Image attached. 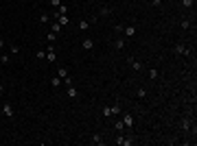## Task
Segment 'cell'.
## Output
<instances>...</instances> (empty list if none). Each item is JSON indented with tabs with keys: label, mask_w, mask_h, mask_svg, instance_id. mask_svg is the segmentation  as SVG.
<instances>
[{
	"label": "cell",
	"mask_w": 197,
	"mask_h": 146,
	"mask_svg": "<svg viewBox=\"0 0 197 146\" xmlns=\"http://www.w3.org/2000/svg\"><path fill=\"white\" fill-rule=\"evenodd\" d=\"M114 144H116V146H132V144H136V140H134V137H127V135H123V133H118L116 140H114Z\"/></svg>",
	"instance_id": "obj_1"
},
{
	"label": "cell",
	"mask_w": 197,
	"mask_h": 146,
	"mask_svg": "<svg viewBox=\"0 0 197 146\" xmlns=\"http://www.w3.org/2000/svg\"><path fill=\"white\" fill-rule=\"evenodd\" d=\"M173 53H175V55H180V57H186V55H191V50H188V48H186L182 41L173 46Z\"/></svg>",
	"instance_id": "obj_2"
},
{
	"label": "cell",
	"mask_w": 197,
	"mask_h": 146,
	"mask_svg": "<svg viewBox=\"0 0 197 146\" xmlns=\"http://www.w3.org/2000/svg\"><path fill=\"white\" fill-rule=\"evenodd\" d=\"M57 77L66 83V85H70V77H68V68H64V65H59L57 68Z\"/></svg>",
	"instance_id": "obj_3"
},
{
	"label": "cell",
	"mask_w": 197,
	"mask_h": 146,
	"mask_svg": "<svg viewBox=\"0 0 197 146\" xmlns=\"http://www.w3.org/2000/svg\"><path fill=\"white\" fill-rule=\"evenodd\" d=\"M120 120H123V124H125V129H132V127H134V116H132L129 111L123 113V118H120Z\"/></svg>",
	"instance_id": "obj_4"
},
{
	"label": "cell",
	"mask_w": 197,
	"mask_h": 146,
	"mask_svg": "<svg viewBox=\"0 0 197 146\" xmlns=\"http://www.w3.org/2000/svg\"><path fill=\"white\" fill-rule=\"evenodd\" d=\"M46 59L51 61V63H55V61H57V53H55L53 44H51V46H46Z\"/></svg>",
	"instance_id": "obj_5"
},
{
	"label": "cell",
	"mask_w": 197,
	"mask_h": 146,
	"mask_svg": "<svg viewBox=\"0 0 197 146\" xmlns=\"http://www.w3.org/2000/svg\"><path fill=\"white\" fill-rule=\"evenodd\" d=\"M81 46H83V50L90 53V50H94V39H92V37H86V39L81 41Z\"/></svg>",
	"instance_id": "obj_6"
},
{
	"label": "cell",
	"mask_w": 197,
	"mask_h": 146,
	"mask_svg": "<svg viewBox=\"0 0 197 146\" xmlns=\"http://www.w3.org/2000/svg\"><path fill=\"white\" fill-rule=\"evenodd\" d=\"M2 113L7 116V118H13L15 113H13V107H11V103H5L2 105Z\"/></svg>",
	"instance_id": "obj_7"
},
{
	"label": "cell",
	"mask_w": 197,
	"mask_h": 146,
	"mask_svg": "<svg viewBox=\"0 0 197 146\" xmlns=\"http://www.w3.org/2000/svg\"><path fill=\"white\" fill-rule=\"evenodd\" d=\"M61 29H64V26H61V24H59V22H55V20H51V31H53L55 35H59V33H61Z\"/></svg>",
	"instance_id": "obj_8"
},
{
	"label": "cell",
	"mask_w": 197,
	"mask_h": 146,
	"mask_svg": "<svg viewBox=\"0 0 197 146\" xmlns=\"http://www.w3.org/2000/svg\"><path fill=\"white\" fill-rule=\"evenodd\" d=\"M90 144H94V146H98V144H103V135H101V133H94V135L90 137Z\"/></svg>",
	"instance_id": "obj_9"
},
{
	"label": "cell",
	"mask_w": 197,
	"mask_h": 146,
	"mask_svg": "<svg viewBox=\"0 0 197 146\" xmlns=\"http://www.w3.org/2000/svg\"><path fill=\"white\" fill-rule=\"evenodd\" d=\"M123 33H125V37H134V35H136V26H134V24H129V26L123 29Z\"/></svg>",
	"instance_id": "obj_10"
},
{
	"label": "cell",
	"mask_w": 197,
	"mask_h": 146,
	"mask_svg": "<svg viewBox=\"0 0 197 146\" xmlns=\"http://www.w3.org/2000/svg\"><path fill=\"white\" fill-rule=\"evenodd\" d=\"M127 63H129L134 70H142V63H140V61H136L134 57H127Z\"/></svg>",
	"instance_id": "obj_11"
},
{
	"label": "cell",
	"mask_w": 197,
	"mask_h": 146,
	"mask_svg": "<svg viewBox=\"0 0 197 146\" xmlns=\"http://www.w3.org/2000/svg\"><path fill=\"white\" fill-rule=\"evenodd\" d=\"M180 127H182L184 133H188V131H191V118H184L182 122H180Z\"/></svg>",
	"instance_id": "obj_12"
},
{
	"label": "cell",
	"mask_w": 197,
	"mask_h": 146,
	"mask_svg": "<svg viewBox=\"0 0 197 146\" xmlns=\"http://www.w3.org/2000/svg\"><path fill=\"white\" fill-rule=\"evenodd\" d=\"M66 94L70 96V98H77V96H79V92H77V87H72V85H68V87H66Z\"/></svg>",
	"instance_id": "obj_13"
},
{
	"label": "cell",
	"mask_w": 197,
	"mask_h": 146,
	"mask_svg": "<svg viewBox=\"0 0 197 146\" xmlns=\"http://www.w3.org/2000/svg\"><path fill=\"white\" fill-rule=\"evenodd\" d=\"M110 109H112V118L120 113V105H118V103H114V105H110Z\"/></svg>",
	"instance_id": "obj_14"
},
{
	"label": "cell",
	"mask_w": 197,
	"mask_h": 146,
	"mask_svg": "<svg viewBox=\"0 0 197 146\" xmlns=\"http://www.w3.org/2000/svg\"><path fill=\"white\" fill-rule=\"evenodd\" d=\"M114 48H116V50H123V48H125V39H116L114 41Z\"/></svg>",
	"instance_id": "obj_15"
},
{
	"label": "cell",
	"mask_w": 197,
	"mask_h": 146,
	"mask_svg": "<svg viewBox=\"0 0 197 146\" xmlns=\"http://www.w3.org/2000/svg\"><path fill=\"white\" fill-rule=\"evenodd\" d=\"M180 26H182V31H188V29H191V20H186V18H184V20L180 22Z\"/></svg>",
	"instance_id": "obj_16"
},
{
	"label": "cell",
	"mask_w": 197,
	"mask_h": 146,
	"mask_svg": "<svg viewBox=\"0 0 197 146\" xmlns=\"http://www.w3.org/2000/svg\"><path fill=\"white\" fill-rule=\"evenodd\" d=\"M0 63H2V65H7V63H11V57L5 53V55H0Z\"/></svg>",
	"instance_id": "obj_17"
},
{
	"label": "cell",
	"mask_w": 197,
	"mask_h": 146,
	"mask_svg": "<svg viewBox=\"0 0 197 146\" xmlns=\"http://www.w3.org/2000/svg\"><path fill=\"white\" fill-rule=\"evenodd\" d=\"M40 22L42 24H48V22H51V15H48V13H40Z\"/></svg>",
	"instance_id": "obj_18"
},
{
	"label": "cell",
	"mask_w": 197,
	"mask_h": 146,
	"mask_svg": "<svg viewBox=\"0 0 197 146\" xmlns=\"http://www.w3.org/2000/svg\"><path fill=\"white\" fill-rule=\"evenodd\" d=\"M61 83H64V81H61L59 77H53V79H51V85H53V87H59Z\"/></svg>",
	"instance_id": "obj_19"
},
{
	"label": "cell",
	"mask_w": 197,
	"mask_h": 146,
	"mask_svg": "<svg viewBox=\"0 0 197 146\" xmlns=\"http://www.w3.org/2000/svg\"><path fill=\"white\" fill-rule=\"evenodd\" d=\"M193 5H195V0H182V7L184 9H193Z\"/></svg>",
	"instance_id": "obj_20"
},
{
	"label": "cell",
	"mask_w": 197,
	"mask_h": 146,
	"mask_svg": "<svg viewBox=\"0 0 197 146\" xmlns=\"http://www.w3.org/2000/svg\"><path fill=\"white\" fill-rule=\"evenodd\" d=\"M79 29H81V31H88V29H90V22H88V20H81V22H79Z\"/></svg>",
	"instance_id": "obj_21"
},
{
	"label": "cell",
	"mask_w": 197,
	"mask_h": 146,
	"mask_svg": "<svg viewBox=\"0 0 197 146\" xmlns=\"http://www.w3.org/2000/svg\"><path fill=\"white\" fill-rule=\"evenodd\" d=\"M158 77H160V72H158L156 68H153V70H149V79H151V81H156Z\"/></svg>",
	"instance_id": "obj_22"
},
{
	"label": "cell",
	"mask_w": 197,
	"mask_h": 146,
	"mask_svg": "<svg viewBox=\"0 0 197 146\" xmlns=\"http://www.w3.org/2000/svg\"><path fill=\"white\" fill-rule=\"evenodd\" d=\"M57 37H59V35H55L53 31H51V33H48V35H46V39H48V41H51V44H53V41H57Z\"/></svg>",
	"instance_id": "obj_23"
},
{
	"label": "cell",
	"mask_w": 197,
	"mask_h": 146,
	"mask_svg": "<svg viewBox=\"0 0 197 146\" xmlns=\"http://www.w3.org/2000/svg\"><path fill=\"white\" fill-rule=\"evenodd\" d=\"M114 129H116L118 133H120L123 129H125V124H123V120H118V122H114Z\"/></svg>",
	"instance_id": "obj_24"
},
{
	"label": "cell",
	"mask_w": 197,
	"mask_h": 146,
	"mask_svg": "<svg viewBox=\"0 0 197 146\" xmlns=\"http://www.w3.org/2000/svg\"><path fill=\"white\" fill-rule=\"evenodd\" d=\"M35 57H37V59H46V48H42V50H37V53H35Z\"/></svg>",
	"instance_id": "obj_25"
},
{
	"label": "cell",
	"mask_w": 197,
	"mask_h": 146,
	"mask_svg": "<svg viewBox=\"0 0 197 146\" xmlns=\"http://www.w3.org/2000/svg\"><path fill=\"white\" fill-rule=\"evenodd\" d=\"M103 116H105V118H112V109H110V105L103 107Z\"/></svg>",
	"instance_id": "obj_26"
},
{
	"label": "cell",
	"mask_w": 197,
	"mask_h": 146,
	"mask_svg": "<svg viewBox=\"0 0 197 146\" xmlns=\"http://www.w3.org/2000/svg\"><path fill=\"white\" fill-rule=\"evenodd\" d=\"M9 53H11V55H18V53H20V48H18L15 44H11V46H9Z\"/></svg>",
	"instance_id": "obj_27"
},
{
	"label": "cell",
	"mask_w": 197,
	"mask_h": 146,
	"mask_svg": "<svg viewBox=\"0 0 197 146\" xmlns=\"http://www.w3.org/2000/svg\"><path fill=\"white\" fill-rule=\"evenodd\" d=\"M98 13H101V15H110L112 9H110V7H101V11H98Z\"/></svg>",
	"instance_id": "obj_28"
},
{
	"label": "cell",
	"mask_w": 197,
	"mask_h": 146,
	"mask_svg": "<svg viewBox=\"0 0 197 146\" xmlns=\"http://www.w3.org/2000/svg\"><path fill=\"white\" fill-rule=\"evenodd\" d=\"M59 5H61V0H51V7H55V9H57Z\"/></svg>",
	"instance_id": "obj_29"
},
{
	"label": "cell",
	"mask_w": 197,
	"mask_h": 146,
	"mask_svg": "<svg viewBox=\"0 0 197 146\" xmlns=\"http://www.w3.org/2000/svg\"><path fill=\"white\" fill-rule=\"evenodd\" d=\"M151 7H162V0H151Z\"/></svg>",
	"instance_id": "obj_30"
},
{
	"label": "cell",
	"mask_w": 197,
	"mask_h": 146,
	"mask_svg": "<svg viewBox=\"0 0 197 146\" xmlns=\"http://www.w3.org/2000/svg\"><path fill=\"white\" fill-rule=\"evenodd\" d=\"M147 96V89H138V98H145Z\"/></svg>",
	"instance_id": "obj_31"
},
{
	"label": "cell",
	"mask_w": 197,
	"mask_h": 146,
	"mask_svg": "<svg viewBox=\"0 0 197 146\" xmlns=\"http://www.w3.org/2000/svg\"><path fill=\"white\" fill-rule=\"evenodd\" d=\"M2 48H5V39H2V37H0V50H2Z\"/></svg>",
	"instance_id": "obj_32"
},
{
	"label": "cell",
	"mask_w": 197,
	"mask_h": 146,
	"mask_svg": "<svg viewBox=\"0 0 197 146\" xmlns=\"http://www.w3.org/2000/svg\"><path fill=\"white\" fill-rule=\"evenodd\" d=\"M0 94H5V87H2V83H0Z\"/></svg>",
	"instance_id": "obj_33"
}]
</instances>
